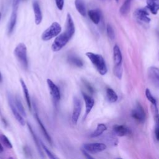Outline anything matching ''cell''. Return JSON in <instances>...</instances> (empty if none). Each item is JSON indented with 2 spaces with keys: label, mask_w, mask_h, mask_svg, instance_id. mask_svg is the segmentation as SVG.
<instances>
[{
  "label": "cell",
  "mask_w": 159,
  "mask_h": 159,
  "mask_svg": "<svg viewBox=\"0 0 159 159\" xmlns=\"http://www.w3.org/2000/svg\"><path fill=\"white\" fill-rule=\"evenodd\" d=\"M84 149L88 152L91 154H97L104 151L106 149V144L103 143H88V144H84L83 146Z\"/></svg>",
  "instance_id": "obj_7"
},
{
  "label": "cell",
  "mask_w": 159,
  "mask_h": 159,
  "mask_svg": "<svg viewBox=\"0 0 159 159\" xmlns=\"http://www.w3.org/2000/svg\"><path fill=\"white\" fill-rule=\"evenodd\" d=\"M33 10L35 16V22L37 25H40L42 21V14L41 7L37 1H34L33 4Z\"/></svg>",
  "instance_id": "obj_14"
},
{
  "label": "cell",
  "mask_w": 159,
  "mask_h": 159,
  "mask_svg": "<svg viewBox=\"0 0 159 159\" xmlns=\"http://www.w3.org/2000/svg\"><path fill=\"white\" fill-rule=\"evenodd\" d=\"M107 129V127L104 124H99L97 129L91 134V137H97L100 136Z\"/></svg>",
  "instance_id": "obj_26"
},
{
  "label": "cell",
  "mask_w": 159,
  "mask_h": 159,
  "mask_svg": "<svg viewBox=\"0 0 159 159\" xmlns=\"http://www.w3.org/2000/svg\"><path fill=\"white\" fill-rule=\"evenodd\" d=\"M4 151V149H3V146L1 145V143H0V153H2Z\"/></svg>",
  "instance_id": "obj_39"
},
{
  "label": "cell",
  "mask_w": 159,
  "mask_h": 159,
  "mask_svg": "<svg viewBox=\"0 0 159 159\" xmlns=\"http://www.w3.org/2000/svg\"><path fill=\"white\" fill-rule=\"evenodd\" d=\"M62 31V27L60 24L54 22L52 25L44 31L41 36V38L44 41H48L53 39V37H56L59 35Z\"/></svg>",
  "instance_id": "obj_3"
},
{
  "label": "cell",
  "mask_w": 159,
  "mask_h": 159,
  "mask_svg": "<svg viewBox=\"0 0 159 159\" xmlns=\"http://www.w3.org/2000/svg\"><path fill=\"white\" fill-rule=\"evenodd\" d=\"M1 13L0 12V20H1Z\"/></svg>",
  "instance_id": "obj_41"
},
{
  "label": "cell",
  "mask_w": 159,
  "mask_h": 159,
  "mask_svg": "<svg viewBox=\"0 0 159 159\" xmlns=\"http://www.w3.org/2000/svg\"><path fill=\"white\" fill-rule=\"evenodd\" d=\"M123 71V67H122L121 64L115 65V67L114 68V74L119 80H121L122 78Z\"/></svg>",
  "instance_id": "obj_30"
},
{
  "label": "cell",
  "mask_w": 159,
  "mask_h": 159,
  "mask_svg": "<svg viewBox=\"0 0 159 159\" xmlns=\"http://www.w3.org/2000/svg\"><path fill=\"white\" fill-rule=\"evenodd\" d=\"M55 4H56L57 8L62 11L64 6V0H55Z\"/></svg>",
  "instance_id": "obj_34"
},
{
  "label": "cell",
  "mask_w": 159,
  "mask_h": 159,
  "mask_svg": "<svg viewBox=\"0 0 159 159\" xmlns=\"http://www.w3.org/2000/svg\"><path fill=\"white\" fill-rule=\"evenodd\" d=\"M35 117H36V121L37 122V123L39 124V126H40V128H41V129L44 134V137H45V139L48 140V142L50 143V144H52V139L51 137V136H49V134L48 133V132L47 131L45 128V126H44V124H42V123L41 122V119H40L39 117V115L37 114V113L36 111V113H35Z\"/></svg>",
  "instance_id": "obj_20"
},
{
  "label": "cell",
  "mask_w": 159,
  "mask_h": 159,
  "mask_svg": "<svg viewBox=\"0 0 159 159\" xmlns=\"http://www.w3.org/2000/svg\"><path fill=\"white\" fill-rule=\"evenodd\" d=\"M20 83H21V86H22V90L24 91V94H25V98H26V103H27V106H28L29 109L30 110L32 109V105H31L30 98L29 93V91H28V89H27V87L25 82H24V80H23L22 79L20 80Z\"/></svg>",
  "instance_id": "obj_22"
},
{
  "label": "cell",
  "mask_w": 159,
  "mask_h": 159,
  "mask_svg": "<svg viewBox=\"0 0 159 159\" xmlns=\"http://www.w3.org/2000/svg\"><path fill=\"white\" fill-rule=\"evenodd\" d=\"M73 103L74 109L72 115H71V122H72L74 125H76L78 123L80 116L81 114L82 103L78 97H74L73 100Z\"/></svg>",
  "instance_id": "obj_6"
},
{
  "label": "cell",
  "mask_w": 159,
  "mask_h": 159,
  "mask_svg": "<svg viewBox=\"0 0 159 159\" xmlns=\"http://www.w3.org/2000/svg\"><path fill=\"white\" fill-rule=\"evenodd\" d=\"M71 38L64 32L55 37L52 45V50L53 52H59L69 42Z\"/></svg>",
  "instance_id": "obj_4"
},
{
  "label": "cell",
  "mask_w": 159,
  "mask_h": 159,
  "mask_svg": "<svg viewBox=\"0 0 159 159\" xmlns=\"http://www.w3.org/2000/svg\"><path fill=\"white\" fill-rule=\"evenodd\" d=\"M116 2H118V1H119V0H116Z\"/></svg>",
  "instance_id": "obj_42"
},
{
  "label": "cell",
  "mask_w": 159,
  "mask_h": 159,
  "mask_svg": "<svg viewBox=\"0 0 159 159\" xmlns=\"http://www.w3.org/2000/svg\"><path fill=\"white\" fill-rule=\"evenodd\" d=\"M82 152L83 154L85 156L86 158H93V157L92 156H91L90 154H89L88 151H86L85 149H82Z\"/></svg>",
  "instance_id": "obj_37"
},
{
  "label": "cell",
  "mask_w": 159,
  "mask_h": 159,
  "mask_svg": "<svg viewBox=\"0 0 159 159\" xmlns=\"http://www.w3.org/2000/svg\"><path fill=\"white\" fill-rule=\"evenodd\" d=\"M17 21V11L13 10L12 14L11 16V18L10 19V22L8 24V27H7V31L8 33L11 34L14 29V27L16 26Z\"/></svg>",
  "instance_id": "obj_19"
},
{
  "label": "cell",
  "mask_w": 159,
  "mask_h": 159,
  "mask_svg": "<svg viewBox=\"0 0 159 159\" xmlns=\"http://www.w3.org/2000/svg\"><path fill=\"white\" fill-rule=\"evenodd\" d=\"M41 144L42 147V149L43 150L45 151V152L47 154V155H48L49 158H51V159H55V158H57V157H55L51 152V151L49 150V149L47 148L45 145L44 144H43V143L42 142H41Z\"/></svg>",
  "instance_id": "obj_33"
},
{
  "label": "cell",
  "mask_w": 159,
  "mask_h": 159,
  "mask_svg": "<svg viewBox=\"0 0 159 159\" xmlns=\"http://www.w3.org/2000/svg\"><path fill=\"white\" fill-rule=\"evenodd\" d=\"M83 83H84V85H85V86L86 87V88L88 90V91L93 93L94 92V90L93 88V87L91 86V85L88 82H86V81H83Z\"/></svg>",
  "instance_id": "obj_36"
},
{
  "label": "cell",
  "mask_w": 159,
  "mask_h": 159,
  "mask_svg": "<svg viewBox=\"0 0 159 159\" xmlns=\"http://www.w3.org/2000/svg\"><path fill=\"white\" fill-rule=\"evenodd\" d=\"M14 54L16 58L21 63L24 68L27 69L28 68V60L27 55V48L26 45L24 43H19L14 49Z\"/></svg>",
  "instance_id": "obj_2"
},
{
  "label": "cell",
  "mask_w": 159,
  "mask_h": 159,
  "mask_svg": "<svg viewBox=\"0 0 159 159\" xmlns=\"http://www.w3.org/2000/svg\"><path fill=\"white\" fill-rule=\"evenodd\" d=\"M106 98L110 103H114L117 101L118 97L117 93L112 89L108 88L106 89Z\"/></svg>",
  "instance_id": "obj_23"
},
{
  "label": "cell",
  "mask_w": 159,
  "mask_h": 159,
  "mask_svg": "<svg viewBox=\"0 0 159 159\" xmlns=\"http://www.w3.org/2000/svg\"><path fill=\"white\" fill-rule=\"evenodd\" d=\"M7 100H8L10 107L11 108V110L12 111V113H13L16 119V120L19 123V124L21 126H25L26 124L25 119H24L22 116L21 114L19 111L17 109L14 100H13L12 95L9 93H7Z\"/></svg>",
  "instance_id": "obj_5"
},
{
  "label": "cell",
  "mask_w": 159,
  "mask_h": 159,
  "mask_svg": "<svg viewBox=\"0 0 159 159\" xmlns=\"http://www.w3.org/2000/svg\"><path fill=\"white\" fill-rule=\"evenodd\" d=\"M134 16L138 20L146 23H149L151 21L149 18V13H148L147 7L146 8L137 9L134 13Z\"/></svg>",
  "instance_id": "obj_11"
},
{
  "label": "cell",
  "mask_w": 159,
  "mask_h": 159,
  "mask_svg": "<svg viewBox=\"0 0 159 159\" xmlns=\"http://www.w3.org/2000/svg\"><path fill=\"white\" fill-rule=\"evenodd\" d=\"M68 61L70 64L77 67H82L83 66V61L79 57L74 56V55H70L68 57Z\"/></svg>",
  "instance_id": "obj_27"
},
{
  "label": "cell",
  "mask_w": 159,
  "mask_h": 159,
  "mask_svg": "<svg viewBox=\"0 0 159 159\" xmlns=\"http://www.w3.org/2000/svg\"><path fill=\"white\" fill-rule=\"evenodd\" d=\"M155 134L157 139L159 141V127H156L155 130Z\"/></svg>",
  "instance_id": "obj_38"
},
{
  "label": "cell",
  "mask_w": 159,
  "mask_h": 159,
  "mask_svg": "<svg viewBox=\"0 0 159 159\" xmlns=\"http://www.w3.org/2000/svg\"><path fill=\"white\" fill-rule=\"evenodd\" d=\"M86 57H88L94 67L96 68L99 74L101 75H105L108 71V68L104 58L100 54L93 52L86 53Z\"/></svg>",
  "instance_id": "obj_1"
},
{
  "label": "cell",
  "mask_w": 159,
  "mask_h": 159,
  "mask_svg": "<svg viewBox=\"0 0 159 159\" xmlns=\"http://www.w3.org/2000/svg\"><path fill=\"white\" fill-rule=\"evenodd\" d=\"M106 32H107V34L108 37L111 40H113L115 37V33H114V30L113 28V27L111 26V25L108 24L106 26Z\"/></svg>",
  "instance_id": "obj_32"
},
{
  "label": "cell",
  "mask_w": 159,
  "mask_h": 159,
  "mask_svg": "<svg viewBox=\"0 0 159 159\" xmlns=\"http://www.w3.org/2000/svg\"><path fill=\"white\" fill-rule=\"evenodd\" d=\"M132 1V0H124L120 10H119V12L123 16H126L128 14L130 11Z\"/></svg>",
  "instance_id": "obj_25"
},
{
  "label": "cell",
  "mask_w": 159,
  "mask_h": 159,
  "mask_svg": "<svg viewBox=\"0 0 159 159\" xmlns=\"http://www.w3.org/2000/svg\"><path fill=\"white\" fill-rule=\"evenodd\" d=\"M146 7L152 14H157L159 11V0H147Z\"/></svg>",
  "instance_id": "obj_16"
},
{
  "label": "cell",
  "mask_w": 159,
  "mask_h": 159,
  "mask_svg": "<svg viewBox=\"0 0 159 159\" xmlns=\"http://www.w3.org/2000/svg\"><path fill=\"white\" fill-rule=\"evenodd\" d=\"M0 115H1V112H0Z\"/></svg>",
  "instance_id": "obj_43"
},
{
  "label": "cell",
  "mask_w": 159,
  "mask_h": 159,
  "mask_svg": "<svg viewBox=\"0 0 159 159\" xmlns=\"http://www.w3.org/2000/svg\"><path fill=\"white\" fill-rule=\"evenodd\" d=\"M131 115L134 119L139 123H144L146 120V114L145 111L140 103H137L132 111Z\"/></svg>",
  "instance_id": "obj_8"
},
{
  "label": "cell",
  "mask_w": 159,
  "mask_h": 159,
  "mask_svg": "<svg viewBox=\"0 0 159 159\" xmlns=\"http://www.w3.org/2000/svg\"><path fill=\"white\" fill-rule=\"evenodd\" d=\"M47 83L48 85L52 98L55 101H59L60 100V92L59 87L51 79L47 80Z\"/></svg>",
  "instance_id": "obj_10"
},
{
  "label": "cell",
  "mask_w": 159,
  "mask_h": 159,
  "mask_svg": "<svg viewBox=\"0 0 159 159\" xmlns=\"http://www.w3.org/2000/svg\"><path fill=\"white\" fill-rule=\"evenodd\" d=\"M1 81H2V76H1V72H0V82H1Z\"/></svg>",
  "instance_id": "obj_40"
},
{
  "label": "cell",
  "mask_w": 159,
  "mask_h": 159,
  "mask_svg": "<svg viewBox=\"0 0 159 159\" xmlns=\"http://www.w3.org/2000/svg\"><path fill=\"white\" fill-rule=\"evenodd\" d=\"M14 103H15L17 109L19 111V113H21V114L24 117H26V111L25 109V108H24L20 99L18 97H16V99L14 100Z\"/></svg>",
  "instance_id": "obj_28"
},
{
  "label": "cell",
  "mask_w": 159,
  "mask_h": 159,
  "mask_svg": "<svg viewBox=\"0 0 159 159\" xmlns=\"http://www.w3.org/2000/svg\"><path fill=\"white\" fill-rule=\"evenodd\" d=\"M0 140H1V142L4 144V146H6L7 148H9V149L13 148V146L11 144V142L9 140L8 138H7L5 135L1 134V136H0Z\"/></svg>",
  "instance_id": "obj_31"
},
{
  "label": "cell",
  "mask_w": 159,
  "mask_h": 159,
  "mask_svg": "<svg viewBox=\"0 0 159 159\" xmlns=\"http://www.w3.org/2000/svg\"><path fill=\"white\" fill-rule=\"evenodd\" d=\"M65 32L68 35V36L71 39L72 38V37L74 36L75 32V27L74 25V22L70 14H68L67 16L66 29H65Z\"/></svg>",
  "instance_id": "obj_13"
},
{
  "label": "cell",
  "mask_w": 159,
  "mask_h": 159,
  "mask_svg": "<svg viewBox=\"0 0 159 159\" xmlns=\"http://www.w3.org/2000/svg\"><path fill=\"white\" fill-rule=\"evenodd\" d=\"M21 0H13V10L18 11L19 5L20 4Z\"/></svg>",
  "instance_id": "obj_35"
},
{
  "label": "cell",
  "mask_w": 159,
  "mask_h": 159,
  "mask_svg": "<svg viewBox=\"0 0 159 159\" xmlns=\"http://www.w3.org/2000/svg\"><path fill=\"white\" fill-rule=\"evenodd\" d=\"M113 59L115 65H121L123 60V56L120 49L117 45H116L113 48Z\"/></svg>",
  "instance_id": "obj_18"
},
{
  "label": "cell",
  "mask_w": 159,
  "mask_h": 159,
  "mask_svg": "<svg viewBox=\"0 0 159 159\" xmlns=\"http://www.w3.org/2000/svg\"><path fill=\"white\" fill-rule=\"evenodd\" d=\"M83 98L85 103V119L88 116L91 111L92 110L94 105V99L89 96L88 94H86L85 93H82Z\"/></svg>",
  "instance_id": "obj_12"
},
{
  "label": "cell",
  "mask_w": 159,
  "mask_h": 159,
  "mask_svg": "<svg viewBox=\"0 0 159 159\" xmlns=\"http://www.w3.org/2000/svg\"><path fill=\"white\" fill-rule=\"evenodd\" d=\"M148 75L149 80L157 88H159V69L152 66L148 69Z\"/></svg>",
  "instance_id": "obj_9"
},
{
  "label": "cell",
  "mask_w": 159,
  "mask_h": 159,
  "mask_svg": "<svg viewBox=\"0 0 159 159\" xmlns=\"http://www.w3.org/2000/svg\"><path fill=\"white\" fill-rule=\"evenodd\" d=\"M146 98H147V100L154 105V108H157V101H156L155 98L153 97V95L152 93H151L150 91L148 88H147L146 90Z\"/></svg>",
  "instance_id": "obj_29"
},
{
  "label": "cell",
  "mask_w": 159,
  "mask_h": 159,
  "mask_svg": "<svg viewBox=\"0 0 159 159\" xmlns=\"http://www.w3.org/2000/svg\"><path fill=\"white\" fill-rule=\"evenodd\" d=\"M75 5L78 12L82 16L86 17L87 13L86 10V6L83 0H75Z\"/></svg>",
  "instance_id": "obj_21"
},
{
  "label": "cell",
  "mask_w": 159,
  "mask_h": 159,
  "mask_svg": "<svg viewBox=\"0 0 159 159\" xmlns=\"http://www.w3.org/2000/svg\"><path fill=\"white\" fill-rule=\"evenodd\" d=\"M27 126H28V128H29V131H30V134H31V135H32V136H33V139H34V142H35V144H36V147H37V150H38L39 153L40 154V155H41L42 157H44V155H43V153H42V149H41V145H40V143H41V142L39 143V140H38V139H37V136L36 135L35 132H34V131L33 130V128H32V127H31V126L30 125V124L27 123Z\"/></svg>",
  "instance_id": "obj_24"
},
{
  "label": "cell",
  "mask_w": 159,
  "mask_h": 159,
  "mask_svg": "<svg viewBox=\"0 0 159 159\" xmlns=\"http://www.w3.org/2000/svg\"><path fill=\"white\" fill-rule=\"evenodd\" d=\"M88 15L91 21L95 24L98 25L101 20V13L98 10H91L88 11Z\"/></svg>",
  "instance_id": "obj_17"
},
{
  "label": "cell",
  "mask_w": 159,
  "mask_h": 159,
  "mask_svg": "<svg viewBox=\"0 0 159 159\" xmlns=\"http://www.w3.org/2000/svg\"><path fill=\"white\" fill-rule=\"evenodd\" d=\"M113 129L114 133L119 137L126 136L129 133V129L123 125H114Z\"/></svg>",
  "instance_id": "obj_15"
}]
</instances>
